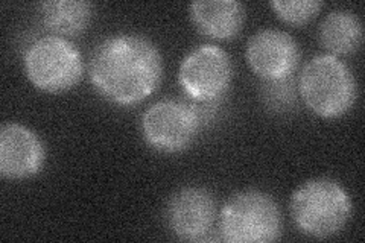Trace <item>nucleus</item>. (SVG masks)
I'll use <instances>...</instances> for the list:
<instances>
[{"label":"nucleus","instance_id":"obj_12","mask_svg":"<svg viewBox=\"0 0 365 243\" xmlns=\"http://www.w3.org/2000/svg\"><path fill=\"white\" fill-rule=\"evenodd\" d=\"M91 4L79 0H51L40 5L41 21L53 36L73 37L87 29L91 20Z\"/></svg>","mask_w":365,"mask_h":243},{"label":"nucleus","instance_id":"obj_8","mask_svg":"<svg viewBox=\"0 0 365 243\" xmlns=\"http://www.w3.org/2000/svg\"><path fill=\"white\" fill-rule=\"evenodd\" d=\"M299 60V44L288 32L280 29H262L247 44V61L251 71L264 81L292 76Z\"/></svg>","mask_w":365,"mask_h":243},{"label":"nucleus","instance_id":"obj_11","mask_svg":"<svg viewBox=\"0 0 365 243\" xmlns=\"http://www.w3.org/2000/svg\"><path fill=\"white\" fill-rule=\"evenodd\" d=\"M189 14L195 28L215 40H230L241 32L245 9L236 0H204L193 2Z\"/></svg>","mask_w":365,"mask_h":243},{"label":"nucleus","instance_id":"obj_6","mask_svg":"<svg viewBox=\"0 0 365 243\" xmlns=\"http://www.w3.org/2000/svg\"><path fill=\"white\" fill-rule=\"evenodd\" d=\"M145 142L160 152L175 154L187 149L195 140L201 115L197 107L177 99L155 102L142 115Z\"/></svg>","mask_w":365,"mask_h":243},{"label":"nucleus","instance_id":"obj_10","mask_svg":"<svg viewBox=\"0 0 365 243\" xmlns=\"http://www.w3.org/2000/svg\"><path fill=\"white\" fill-rule=\"evenodd\" d=\"M40 137L20 123H6L0 130V173L8 180L37 175L44 165Z\"/></svg>","mask_w":365,"mask_h":243},{"label":"nucleus","instance_id":"obj_7","mask_svg":"<svg viewBox=\"0 0 365 243\" xmlns=\"http://www.w3.org/2000/svg\"><path fill=\"white\" fill-rule=\"evenodd\" d=\"M233 75L230 56L215 44H201L182 60L178 81L195 100L205 102L222 96Z\"/></svg>","mask_w":365,"mask_h":243},{"label":"nucleus","instance_id":"obj_9","mask_svg":"<svg viewBox=\"0 0 365 243\" xmlns=\"http://www.w3.org/2000/svg\"><path fill=\"white\" fill-rule=\"evenodd\" d=\"M216 219L213 196L201 187H186L170 196L166 207V221L173 233L187 242L207 236Z\"/></svg>","mask_w":365,"mask_h":243},{"label":"nucleus","instance_id":"obj_13","mask_svg":"<svg viewBox=\"0 0 365 243\" xmlns=\"http://www.w3.org/2000/svg\"><path fill=\"white\" fill-rule=\"evenodd\" d=\"M319 40L329 52L350 55L362 43V23L351 11H332L319 26Z\"/></svg>","mask_w":365,"mask_h":243},{"label":"nucleus","instance_id":"obj_3","mask_svg":"<svg viewBox=\"0 0 365 243\" xmlns=\"http://www.w3.org/2000/svg\"><path fill=\"white\" fill-rule=\"evenodd\" d=\"M300 95L312 113L324 119L344 115L356 100V81L335 55H318L307 61L299 79Z\"/></svg>","mask_w":365,"mask_h":243},{"label":"nucleus","instance_id":"obj_5","mask_svg":"<svg viewBox=\"0 0 365 243\" xmlns=\"http://www.w3.org/2000/svg\"><path fill=\"white\" fill-rule=\"evenodd\" d=\"M25 72L34 87L48 93H61L81 79L83 56L76 46L64 37L46 36L28 48Z\"/></svg>","mask_w":365,"mask_h":243},{"label":"nucleus","instance_id":"obj_2","mask_svg":"<svg viewBox=\"0 0 365 243\" xmlns=\"http://www.w3.org/2000/svg\"><path fill=\"white\" fill-rule=\"evenodd\" d=\"M351 208L347 190L330 178L306 181L291 200V214L297 228L315 239L338 234L349 222Z\"/></svg>","mask_w":365,"mask_h":243},{"label":"nucleus","instance_id":"obj_4","mask_svg":"<svg viewBox=\"0 0 365 243\" xmlns=\"http://www.w3.org/2000/svg\"><path fill=\"white\" fill-rule=\"evenodd\" d=\"M220 229L230 243L274 242L282 234V213L269 195L245 190L224 204Z\"/></svg>","mask_w":365,"mask_h":243},{"label":"nucleus","instance_id":"obj_14","mask_svg":"<svg viewBox=\"0 0 365 243\" xmlns=\"http://www.w3.org/2000/svg\"><path fill=\"white\" fill-rule=\"evenodd\" d=\"M271 6L283 21L292 26H302L319 13L323 2H318V0L317 2L315 0H289V2L276 0V2H271Z\"/></svg>","mask_w":365,"mask_h":243},{"label":"nucleus","instance_id":"obj_15","mask_svg":"<svg viewBox=\"0 0 365 243\" xmlns=\"http://www.w3.org/2000/svg\"><path fill=\"white\" fill-rule=\"evenodd\" d=\"M265 100L268 105L276 110H291V107L295 105V91H294V79L292 76L279 79V81H265Z\"/></svg>","mask_w":365,"mask_h":243},{"label":"nucleus","instance_id":"obj_1","mask_svg":"<svg viewBox=\"0 0 365 243\" xmlns=\"http://www.w3.org/2000/svg\"><path fill=\"white\" fill-rule=\"evenodd\" d=\"M90 81L101 96L118 105H134L151 96L163 75L155 44L135 33L102 41L90 60Z\"/></svg>","mask_w":365,"mask_h":243}]
</instances>
